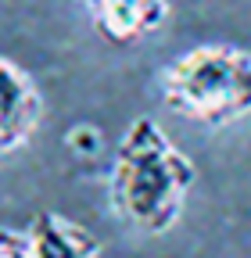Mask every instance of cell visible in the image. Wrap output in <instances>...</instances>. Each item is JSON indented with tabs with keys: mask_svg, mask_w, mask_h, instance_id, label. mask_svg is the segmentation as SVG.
I'll list each match as a JSON object with an SVG mask.
<instances>
[{
	"mask_svg": "<svg viewBox=\"0 0 251 258\" xmlns=\"http://www.w3.org/2000/svg\"><path fill=\"white\" fill-rule=\"evenodd\" d=\"M40 118H43V101L33 76L18 69L11 57H0V154L18 151L36 133Z\"/></svg>",
	"mask_w": 251,
	"mask_h": 258,
	"instance_id": "277c9868",
	"label": "cell"
},
{
	"mask_svg": "<svg viewBox=\"0 0 251 258\" xmlns=\"http://www.w3.org/2000/svg\"><path fill=\"white\" fill-rule=\"evenodd\" d=\"M194 179V161L165 137V129L154 118H137L118 140L108 201L130 230L154 237L176 226Z\"/></svg>",
	"mask_w": 251,
	"mask_h": 258,
	"instance_id": "6da1fadb",
	"label": "cell"
},
{
	"mask_svg": "<svg viewBox=\"0 0 251 258\" xmlns=\"http://www.w3.org/2000/svg\"><path fill=\"white\" fill-rule=\"evenodd\" d=\"M165 104L208 129L237 125L251 115V50L205 43L179 54L162 76Z\"/></svg>",
	"mask_w": 251,
	"mask_h": 258,
	"instance_id": "7a4b0ae2",
	"label": "cell"
},
{
	"mask_svg": "<svg viewBox=\"0 0 251 258\" xmlns=\"http://www.w3.org/2000/svg\"><path fill=\"white\" fill-rule=\"evenodd\" d=\"M0 258H33L29 233L15 226H0Z\"/></svg>",
	"mask_w": 251,
	"mask_h": 258,
	"instance_id": "8992f818",
	"label": "cell"
},
{
	"mask_svg": "<svg viewBox=\"0 0 251 258\" xmlns=\"http://www.w3.org/2000/svg\"><path fill=\"white\" fill-rule=\"evenodd\" d=\"M90 25L111 47H137L169 18L172 0H83Z\"/></svg>",
	"mask_w": 251,
	"mask_h": 258,
	"instance_id": "3957f363",
	"label": "cell"
},
{
	"mask_svg": "<svg viewBox=\"0 0 251 258\" xmlns=\"http://www.w3.org/2000/svg\"><path fill=\"white\" fill-rule=\"evenodd\" d=\"M33 258H90L101 254V240L86 226L57 215V212H36L33 222L25 226Z\"/></svg>",
	"mask_w": 251,
	"mask_h": 258,
	"instance_id": "5b68a950",
	"label": "cell"
}]
</instances>
